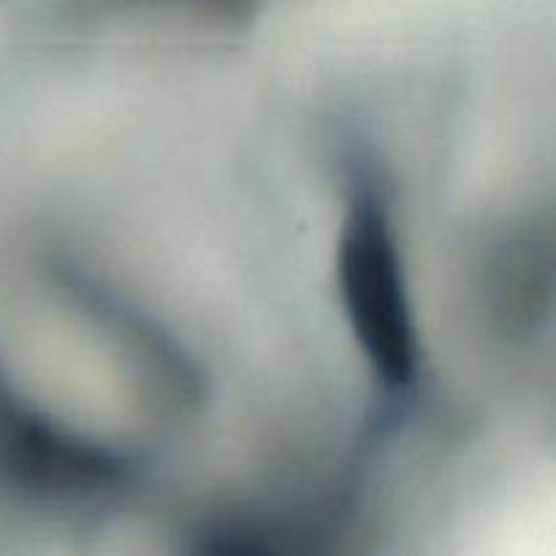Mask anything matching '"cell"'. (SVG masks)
Instances as JSON below:
<instances>
[{
    "instance_id": "cell-1",
    "label": "cell",
    "mask_w": 556,
    "mask_h": 556,
    "mask_svg": "<svg viewBox=\"0 0 556 556\" xmlns=\"http://www.w3.org/2000/svg\"><path fill=\"white\" fill-rule=\"evenodd\" d=\"M340 286L353 334L380 380L394 389L410 383L418 342L402 282L400 250L378 195L353 201L340 239Z\"/></svg>"
},
{
    "instance_id": "cell-2",
    "label": "cell",
    "mask_w": 556,
    "mask_h": 556,
    "mask_svg": "<svg viewBox=\"0 0 556 556\" xmlns=\"http://www.w3.org/2000/svg\"><path fill=\"white\" fill-rule=\"evenodd\" d=\"M0 454L22 483L52 494H98L119 481L117 459L5 400H0Z\"/></svg>"
}]
</instances>
